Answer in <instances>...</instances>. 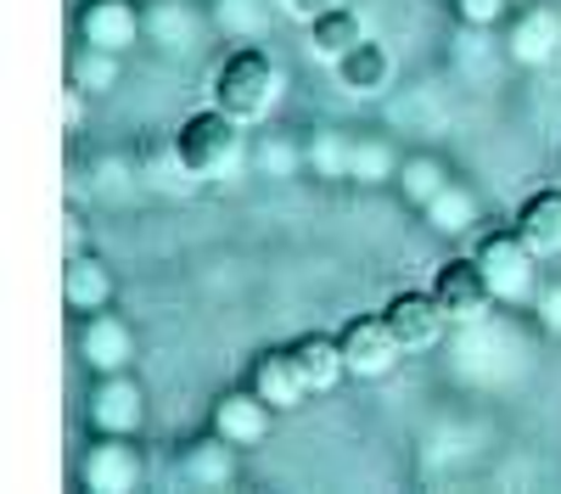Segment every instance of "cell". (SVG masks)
Returning <instances> with one entry per match:
<instances>
[{
  "mask_svg": "<svg viewBox=\"0 0 561 494\" xmlns=\"http://www.w3.org/2000/svg\"><path fill=\"white\" fill-rule=\"evenodd\" d=\"M561 51V12L556 7H523L505 23V57L517 68H545Z\"/></svg>",
  "mask_w": 561,
  "mask_h": 494,
  "instance_id": "obj_11",
  "label": "cell"
},
{
  "mask_svg": "<svg viewBox=\"0 0 561 494\" xmlns=\"http://www.w3.org/2000/svg\"><path fill=\"white\" fill-rule=\"evenodd\" d=\"M433 298H438V309L449 314V326L483 321V309L494 303V292H489V282H483L478 259H449L438 276H433Z\"/></svg>",
  "mask_w": 561,
  "mask_h": 494,
  "instance_id": "obj_10",
  "label": "cell"
},
{
  "mask_svg": "<svg viewBox=\"0 0 561 494\" xmlns=\"http://www.w3.org/2000/svg\"><path fill=\"white\" fill-rule=\"evenodd\" d=\"M421 219H427V231L433 237H472L478 231V219H483V208H478V197L460 186V180H449V186L421 208Z\"/></svg>",
  "mask_w": 561,
  "mask_h": 494,
  "instance_id": "obj_21",
  "label": "cell"
},
{
  "mask_svg": "<svg viewBox=\"0 0 561 494\" xmlns=\"http://www.w3.org/2000/svg\"><path fill=\"white\" fill-rule=\"evenodd\" d=\"M203 12L192 0H147L140 7V28H147V45L163 57H192L203 45Z\"/></svg>",
  "mask_w": 561,
  "mask_h": 494,
  "instance_id": "obj_9",
  "label": "cell"
},
{
  "mask_svg": "<svg viewBox=\"0 0 561 494\" xmlns=\"http://www.w3.org/2000/svg\"><path fill=\"white\" fill-rule=\"evenodd\" d=\"M73 34L84 45H102V51L129 57L135 45H147V28H140V0H84L73 12Z\"/></svg>",
  "mask_w": 561,
  "mask_h": 494,
  "instance_id": "obj_8",
  "label": "cell"
},
{
  "mask_svg": "<svg viewBox=\"0 0 561 494\" xmlns=\"http://www.w3.org/2000/svg\"><path fill=\"white\" fill-rule=\"evenodd\" d=\"M214 23L225 39H259L270 28V0H214Z\"/></svg>",
  "mask_w": 561,
  "mask_h": 494,
  "instance_id": "obj_26",
  "label": "cell"
},
{
  "mask_svg": "<svg viewBox=\"0 0 561 494\" xmlns=\"http://www.w3.org/2000/svg\"><path fill=\"white\" fill-rule=\"evenodd\" d=\"M79 237H84V225H79V214H68V253H79Z\"/></svg>",
  "mask_w": 561,
  "mask_h": 494,
  "instance_id": "obj_33",
  "label": "cell"
},
{
  "mask_svg": "<svg viewBox=\"0 0 561 494\" xmlns=\"http://www.w3.org/2000/svg\"><path fill=\"white\" fill-rule=\"evenodd\" d=\"M242 129L248 124H237L230 113L203 107V113H192L174 129V152L197 180H225V174H237L242 158H248V135Z\"/></svg>",
  "mask_w": 561,
  "mask_h": 494,
  "instance_id": "obj_2",
  "label": "cell"
},
{
  "mask_svg": "<svg viewBox=\"0 0 561 494\" xmlns=\"http://www.w3.org/2000/svg\"><path fill=\"white\" fill-rule=\"evenodd\" d=\"M337 84L348 90V96H359V102H377L382 90L393 84V57L382 51L377 39H365L337 62Z\"/></svg>",
  "mask_w": 561,
  "mask_h": 494,
  "instance_id": "obj_18",
  "label": "cell"
},
{
  "mask_svg": "<svg viewBox=\"0 0 561 494\" xmlns=\"http://www.w3.org/2000/svg\"><path fill=\"white\" fill-rule=\"evenodd\" d=\"M253 163H259V174H270V180H287V174L304 169V147L287 141V135H264V141L253 147Z\"/></svg>",
  "mask_w": 561,
  "mask_h": 494,
  "instance_id": "obj_28",
  "label": "cell"
},
{
  "mask_svg": "<svg viewBox=\"0 0 561 494\" xmlns=\"http://www.w3.org/2000/svg\"><path fill=\"white\" fill-rule=\"evenodd\" d=\"M113 292H118V282H113V269L96 253H68V264H62V303H68L73 321L79 314H96V309H113Z\"/></svg>",
  "mask_w": 561,
  "mask_h": 494,
  "instance_id": "obj_16",
  "label": "cell"
},
{
  "mask_svg": "<svg viewBox=\"0 0 561 494\" xmlns=\"http://www.w3.org/2000/svg\"><path fill=\"white\" fill-rule=\"evenodd\" d=\"M393 186H399V197H404L410 208H427V203L449 186V163L433 158V152H410V158H399Z\"/></svg>",
  "mask_w": 561,
  "mask_h": 494,
  "instance_id": "obj_23",
  "label": "cell"
},
{
  "mask_svg": "<svg viewBox=\"0 0 561 494\" xmlns=\"http://www.w3.org/2000/svg\"><path fill=\"white\" fill-rule=\"evenodd\" d=\"M140 7H147V0H140Z\"/></svg>",
  "mask_w": 561,
  "mask_h": 494,
  "instance_id": "obj_35",
  "label": "cell"
},
{
  "mask_svg": "<svg viewBox=\"0 0 561 494\" xmlns=\"http://www.w3.org/2000/svg\"><path fill=\"white\" fill-rule=\"evenodd\" d=\"M293 366L304 371L309 393H332L348 377V359H343V337L337 332H304L293 343Z\"/></svg>",
  "mask_w": 561,
  "mask_h": 494,
  "instance_id": "obj_17",
  "label": "cell"
},
{
  "mask_svg": "<svg viewBox=\"0 0 561 494\" xmlns=\"http://www.w3.org/2000/svg\"><path fill=\"white\" fill-rule=\"evenodd\" d=\"M332 7H343V0H280V12L298 18V23H314L320 12H332Z\"/></svg>",
  "mask_w": 561,
  "mask_h": 494,
  "instance_id": "obj_31",
  "label": "cell"
},
{
  "mask_svg": "<svg viewBox=\"0 0 561 494\" xmlns=\"http://www.w3.org/2000/svg\"><path fill=\"white\" fill-rule=\"evenodd\" d=\"M248 388L270 404L275 416L298 411V404L309 399V382H304V371L293 366V348H264L253 366H248Z\"/></svg>",
  "mask_w": 561,
  "mask_h": 494,
  "instance_id": "obj_15",
  "label": "cell"
},
{
  "mask_svg": "<svg viewBox=\"0 0 561 494\" xmlns=\"http://www.w3.org/2000/svg\"><path fill=\"white\" fill-rule=\"evenodd\" d=\"M147 478V461L129 444V433H96V444H84L79 456V483L90 494H135Z\"/></svg>",
  "mask_w": 561,
  "mask_h": 494,
  "instance_id": "obj_4",
  "label": "cell"
},
{
  "mask_svg": "<svg viewBox=\"0 0 561 494\" xmlns=\"http://www.w3.org/2000/svg\"><path fill=\"white\" fill-rule=\"evenodd\" d=\"M140 174H147V186H158V192H185V186H197V174L180 163L174 141H169V147H152L147 158H140Z\"/></svg>",
  "mask_w": 561,
  "mask_h": 494,
  "instance_id": "obj_27",
  "label": "cell"
},
{
  "mask_svg": "<svg viewBox=\"0 0 561 494\" xmlns=\"http://www.w3.org/2000/svg\"><path fill=\"white\" fill-rule=\"evenodd\" d=\"M280 96H287V68H280L270 51L259 45H242V51H230L219 68H214V107L230 113L237 124H264Z\"/></svg>",
  "mask_w": 561,
  "mask_h": 494,
  "instance_id": "obj_1",
  "label": "cell"
},
{
  "mask_svg": "<svg viewBox=\"0 0 561 494\" xmlns=\"http://www.w3.org/2000/svg\"><path fill=\"white\" fill-rule=\"evenodd\" d=\"M472 259L483 269L494 303H534V292H539V253L523 242L517 225H511V231H483Z\"/></svg>",
  "mask_w": 561,
  "mask_h": 494,
  "instance_id": "obj_3",
  "label": "cell"
},
{
  "mask_svg": "<svg viewBox=\"0 0 561 494\" xmlns=\"http://www.w3.org/2000/svg\"><path fill=\"white\" fill-rule=\"evenodd\" d=\"M444 7H455V0H444Z\"/></svg>",
  "mask_w": 561,
  "mask_h": 494,
  "instance_id": "obj_34",
  "label": "cell"
},
{
  "mask_svg": "<svg viewBox=\"0 0 561 494\" xmlns=\"http://www.w3.org/2000/svg\"><path fill=\"white\" fill-rule=\"evenodd\" d=\"M84 96H90V90H79V84H68V90H62V124H68V129H79V124H84Z\"/></svg>",
  "mask_w": 561,
  "mask_h": 494,
  "instance_id": "obj_32",
  "label": "cell"
},
{
  "mask_svg": "<svg viewBox=\"0 0 561 494\" xmlns=\"http://www.w3.org/2000/svg\"><path fill=\"white\" fill-rule=\"evenodd\" d=\"M388 326L399 332V343H404V354H421V348H438L444 343V326H449V314L438 309V298H433V287L427 292H393L388 298Z\"/></svg>",
  "mask_w": 561,
  "mask_h": 494,
  "instance_id": "obj_12",
  "label": "cell"
},
{
  "mask_svg": "<svg viewBox=\"0 0 561 494\" xmlns=\"http://www.w3.org/2000/svg\"><path fill=\"white\" fill-rule=\"evenodd\" d=\"M270 422H275V411H270L253 388H225V393L214 399V416H208V427L225 433L237 449H259V444L270 438Z\"/></svg>",
  "mask_w": 561,
  "mask_h": 494,
  "instance_id": "obj_14",
  "label": "cell"
},
{
  "mask_svg": "<svg viewBox=\"0 0 561 494\" xmlns=\"http://www.w3.org/2000/svg\"><path fill=\"white\" fill-rule=\"evenodd\" d=\"M73 348H79V366H84L90 377H107V371H129V366H135V332H129L124 314H113V309L79 314Z\"/></svg>",
  "mask_w": 561,
  "mask_h": 494,
  "instance_id": "obj_6",
  "label": "cell"
},
{
  "mask_svg": "<svg viewBox=\"0 0 561 494\" xmlns=\"http://www.w3.org/2000/svg\"><path fill=\"white\" fill-rule=\"evenodd\" d=\"M534 321H539V332L561 337V282H550V287L534 292Z\"/></svg>",
  "mask_w": 561,
  "mask_h": 494,
  "instance_id": "obj_30",
  "label": "cell"
},
{
  "mask_svg": "<svg viewBox=\"0 0 561 494\" xmlns=\"http://www.w3.org/2000/svg\"><path fill=\"white\" fill-rule=\"evenodd\" d=\"M84 422L90 433H140V422H147V388H140L129 371H107L96 377V388H90L84 399Z\"/></svg>",
  "mask_w": 561,
  "mask_h": 494,
  "instance_id": "obj_7",
  "label": "cell"
},
{
  "mask_svg": "<svg viewBox=\"0 0 561 494\" xmlns=\"http://www.w3.org/2000/svg\"><path fill=\"white\" fill-rule=\"evenodd\" d=\"M174 478L185 489H230V483H237V444L208 427L203 438H192L174 456Z\"/></svg>",
  "mask_w": 561,
  "mask_h": 494,
  "instance_id": "obj_13",
  "label": "cell"
},
{
  "mask_svg": "<svg viewBox=\"0 0 561 494\" xmlns=\"http://www.w3.org/2000/svg\"><path fill=\"white\" fill-rule=\"evenodd\" d=\"M393 174H399V152H393L388 141H370V135H359L354 158H348V180H354V186H388Z\"/></svg>",
  "mask_w": 561,
  "mask_h": 494,
  "instance_id": "obj_25",
  "label": "cell"
},
{
  "mask_svg": "<svg viewBox=\"0 0 561 494\" xmlns=\"http://www.w3.org/2000/svg\"><path fill=\"white\" fill-rule=\"evenodd\" d=\"M354 45H365V23H359V12H348V7H332V12H320L314 23H309V57L314 62H343Z\"/></svg>",
  "mask_w": 561,
  "mask_h": 494,
  "instance_id": "obj_19",
  "label": "cell"
},
{
  "mask_svg": "<svg viewBox=\"0 0 561 494\" xmlns=\"http://www.w3.org/2000/svg\"><path fill=\"white\" fill-rule=\"evenodd\" d=\"M517 231H523V242H528L539 259H556V253H561V186H556V192H534V197L517 208Z\"/></svg>",
  "mask_w": 561,
  "mask_h": 494,
  "instance_id": "obj_20",
  "label": "cell"
},
{
  "mask_svg": "<svg viewBox=\"0 0 561 494\" xmlns=\"http://www.w3.org/2000/svg\"><path fill=\"white\" fill-rule=\"evenodd\" d=\"M337 337H343V359H348V377H354V382L388 377V371L399 366V354H404L399 332L388 326V314H354Z\"/></svg>",
  "mask_w": 561,
  "mask_h": 494,
  "instance_id": "obj_5",
  "label": "cell"
},
{
  "mask_svg": "<svg viewBox=\"0 0 561 494\" xmlns=\"http://www.w3.org/2000/svg\"><path fill=\"white\" fill-rule=\"evenodd\" d=\"M348 158H354V135L314 129L309 141H304V169L314 180H348Z\"/></svg>",
  "mask_w": 561,
  "mask_h": 494,
  "instance_id": "obj_24",
  "label": "cell"
},
{
  "mask_svg": "<svg viewBox=\"0 0 561 494\" xmlns=\"http://www.w3.org/2000/svg\"><path fill=\"white\" fill-rule=\"evenodd\" d=\"M118 79H124V57L118 51H102V45L73 39V51H68V84L90 90V96H107Z\"/></svg>",
  "mask_w": 561,
  "mask_h": 494,
  "instance_id": "obj_22",
  "label": "cell"
},
{
  "mask_svg": "<svg viewBox=\"0 0 561 494\" xmlns=\"http://www.w3.org/2000/svg\"><path fill=\"white\" fill-rule=\"evenodd\" d=\"M455 18L466 28H494L511 18V0H455Z\"/></svg>",
  "mask_w": 561,
  "mask_h": 494,
  "instance_id": "obj_29",
  "label": "cell"
}]
</instances>
